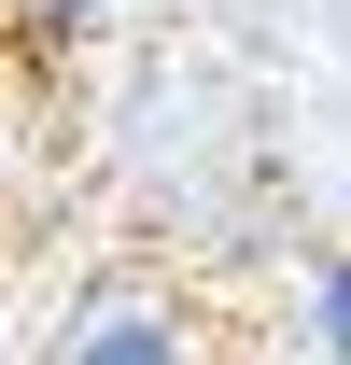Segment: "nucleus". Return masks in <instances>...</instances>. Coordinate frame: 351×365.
<instances>
[{"label": "nucleus", "instance_id": "obj_1", "mask_svg": "<svg viewBox=\"0 0 351 365\" xmlns=\"http://www.w3.org/2000/svg\"><path fill=\"white\" fill-rule=\"evenodd\" d=\"M43 365H225V337H211V309H197L183 281L113 267V281H85V295L56 309Z\"/></svg>", "mask_w": 351, "mask_h": 365}, {"label": "nucleus", "instance_id": "obj_2", "mask_svg": "<svg viewBox=\"0 0 351 365\" xmlns=\"http://www.w3.org/2000/svg\"><path fill=\"white\" fill-rule=\"evenodd\" d=\"M295 365H351V253L295 267Z\"/></svg>", "mask_w": 351, "mask_h": 365}, {"label": "nucleus", "instance_id": "obj_3", "mask_svg": "<svg viewBox=\"0 0 351 365\" xmlns=\"http://www.w3.org/2000/svg\"><path fill=\"white\" fill-rule=\"evenodd\" d=\"M0 14H14V43H98L127 0H0Z\"/></svg>", "mask_w": 351, "mask_h": 365}]
</instances>
